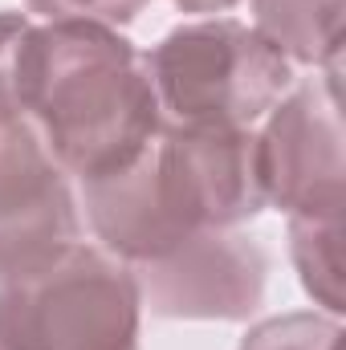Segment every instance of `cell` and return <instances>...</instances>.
Wrapping results in <instances>:
<instances>
[{
  "label": "cell",
  "mask_w": 346,
  "mask_h": 350,
  "mask_svg": "<svg viewBox=\"0 0 346 350\" xmlns=\"http://www.w3.org/2000/svg\"><path fill=\"white\" fill-rule=\"evenodd\" d=\"M82 200L110 257L159 261L191 232L232 228L269 204L261 143L249 126H159L127 167L86 179Z\"/></svg>",
  "instance_id": "1"
},
{
  "label": "cell",
  "mask_w": 346,
  "mask_h": 350,
  "mask_svg": "<svg viewBox=\"0 0 346 350\" xmlns=\"http://www.w3.org/2000/svg\"><path fill=\"white\" fill-rule=\"evenodd\" d=\"M16 102L53 163L82 183L127 167L163 126L147 53L98 21L29 29Z\"/></svg>",
  "instance_id": "2"
},
{
  "label": "cell",
  "mask_w": 346,
  "mask_h": 350,
  "mask_svg": "<svg viewBox=\"0 0 346 350\" xmlns=\"http://www.w3.org/2000/svg\"><path fill=\"white\" fill-rule=\"evenodd\" d=\"M168 126H253L289 90V57L241 21H200L147 53Z\"/></svg>",
  "instance_id": "3"
},
{
  "label": "cell",
  "mask_w": 346,
  "mask_h": 350,
  "mask_svg": "<svg viewBox=\"0 0 346 350\" xmlns=\"http://www.w3.org/2000/svg\"><path fill=\"white\" fill-rule=\"evenodd\" d=\"M0 350H139L131 265L70 245L45 269L0 285Z\"/></svg>",
  "instance_id": "4"
},
{
  "label": "cell",
  "mask_w": 346,
  "mask_h": 350,
  "mask_svg": "<svg viewBox=\"0 0 346 350\" xmlns=\"http://www.w3.org/2000/svg\"><path fill=\"white\" fill-rule=\"evenodd\" d=\"M78 245L66 172L21 110H0V285L29 277Z\"/></svg>",
  "instance_id": "5"
},
{
  "label": "cell",
  "mask_w": 346,
  "mask_h": 350,
  "mask_svg": "<svg viewBox=\"0 0 346 350\" xmlns=\"http://www.w3.org/2000/svg\"><path fill=\"white\" fill-rule=\"evenodd\" d=\"M261 143L265 200L289 216H343V118H338V70L302 86L273 110Z\"/></svg>",
  "instance_id": "6"
},
{
  "label": "cell",
  "mask_w": 346,
  "mask_h": 350,
  "mask_svg": "<svg viewBox=\"0 0 346 350\" xmlns=\"http://www.w3.org/2000/svg\"><path fill=\"white\" fill-rule=\"evenodd\" d=\"M139 301L168 318H249L265 293V253L228 228H200L159 261L131 265Z\"/></svg>",
  "instance_id": "7"
},
{
  "label": "cell",
  "mask_w": 346,
  "mask_h": 350,
  "mask_svg": "<svg viewBox=\"0 0 346 350\" xmlns=\"http://www.w3.org/2000/svg\"><path fill=\"white\" fill-rule=\"evenodd\" d=\"M257 33L293 62L334 66L343 45V0H257Z\"/></svg>",
  "instance_id": "8"
},
{
  "label": "cell",
  "mask_w": 346,
  "mask_h": 350,
  "mask_svg": "<svg viewBox=\"0 0 346 350\" xmlns=\"http://www.w3.org/2000/svg\"><path fill=\"white\" fill-rule=\"evenodd\" d=\"M293 261L306 289L330 310H343V216H293Z\"/></svg>",
  "instance_id": "9"
},
{
  "label": "cell",
  "mask_w": 346,
  "mask_h": 350,
  "mask_svg": "<svg viewBox=\"0 0 346 350\" xmlns=\"http://www.w3.org/2000/svg\"><path fill=\"white\" fill-rule=\"evenodd\" d=\"M343 347V326L318 314H285V318H269L257 330H249V338L241 350H338Z\"/></svg>",
  "instance_id": "10"
},
{
  "label": "cell",
  "mask_w": 346,
  "mask_h": 350,
  "mask_svg": "<svg viewBox=\"0 0 346 350\" xmlns=\"http://www.w3.org/2000/svg\"><path fill=\"white\" fill-rule=\"evenodd\" d=\"M29 21L16 12H0V110H21L16 86H21V53L29 41Z\"/></svg>",
  "instance_id": "11"
},
{
  "label": "cell",
  "mask_w": 346,
  "mask_h": 350,
  "mask_svg": "<svg viewBox=\"0 0 346 350\" xmlns=\"http://www.w3.org/2000/svg\"><path fill=\"white\" fill-rule=\"evenodd\" d=\"M33 12H45L49 21H98V25H118L131 21L147 0H29Z\"/></svg>",
  "instance_id": "12"
},
{
  "label": "cell",
  "mask_w": 346,
  "mask_h": 350,
  "mask_svg": "<svg viewBox=\"0 0 346 350\" xmlns=\"http://www.w3.org/2000/svg\"><path fill=\"white\" fill-rule=\"evenodd\" d=\"M183 12H220V8H232L237 0H175Z\"/></svg>",
  "instance_id": "13"
}]
</instances>
